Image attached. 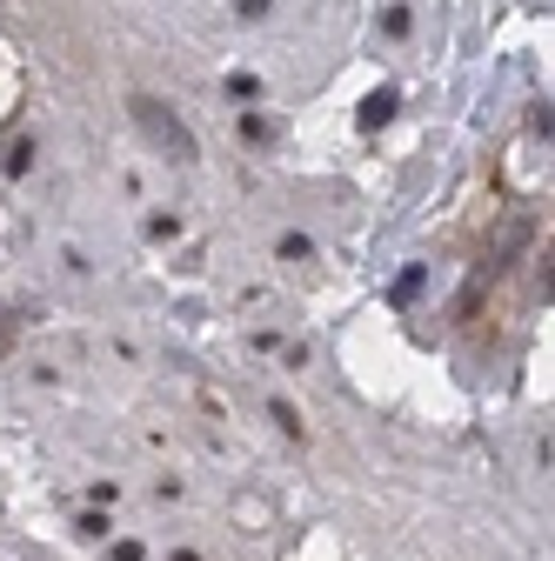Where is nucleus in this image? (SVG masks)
I'll return each instance as SVG.
<instances>
[{"label":"nucleus","mask_w":555,"mask_h":561,"mask_svg":"<svg viewBox=\"0 0 555 561\" xmlns=\"http://www.w3.org/2000/svg\"><path fill=\"white\" fill-rule=\"evenodd\" d=\"M127 107H134V127H141V134L155 140V148H161V154H168L174 168H194V161H201V148H194V134L181 127V114H174V107H161L155 94H134Z\"/></svg>","instance_id":"nucleus-1"},{"label":"nucleus","mask_w":555,"mask_h":561,"mask_svg":"<svg viewBox=\"0 0 555 561\" xmlns=\"http://www.w3.org/2000/svg\"><path fill=\"white\" fill-rule=\"evenodd\" d=\"M27 161H34V140H14V148L0 154V174H27Z\"/></svg>","instance_id":"nucleus-4"},{"label":"nucleus","mask_w":555,"mask_h":561,"mask_svg":"<svg viewBox=\"0 0 555 561\" xmlns=\"http://www.w3.org/2000/svg\"><path fill=\"white\" fill-rule=\"evenodd\" d=\"M274 421H282V435H295V442H302V414H295L288 401H274Z\"/></svg>","instance_id":"nucleus-5"},{"label":"nucleus","mask_w":555,"mask_h":561,"mask_svg":"<svg viewBox=\"0 0 555 561\" xmlns=\"http://www.w3.org/2000/svg\"><path fill=\"white\" fill-rule=\"evenodd\" d=\"M148 234H155V241H174V234H181V221H174V215H148Z\"/></svg>","instance_id":"nucleus-6"},{"label":"nucleus","mask_w":555,"mask_h":561,"mask_svg":"<svg viewBox=\"0 0 555 561\" xmlns=\"http://www.w3.org/2000/svg\"><path fill=\"white\" fill-rule=\"evenodd\" d=\"M282 254H288V261H308V254H315V241H308V234H288V241H282Z\"/></svg>","instance_id":"nucleus-8"},{"label":"nucleus","mask_w":555,"mask_h":561,"mask_svg":"<svg viewBox=\"0 0 555 561\" xmlns=\"http://www.w3.org/2000/svg\"><path fill=\"white\" fill-rule=\"evenodd\" d=\"M228 94H235V101H254V94H261V81H254V75H235V81H228Z\"/></svg>","instance_id":"nucleus-7"},{"label":"nucleus","mask_w":555,"mask_h":561,"mask_svg":"<svg viewBox=\"0 0 555 561\" xmlns=\"http://www.w3.org/2000/svg\"><path fill=\"white\" fill-rule=\"evenodd\" d=\"M395 107H401V94H395V88H375V94L362 101V114H355V121H362V127H388V121H395Z\"/></svg>","instance_id":"nucleus-2"},{"label":"nucleus","mask_w":555,"mask_h":561,"mask_svg":"<svg viewBox=\"0 0 555 561\" xmlns=\"http://www.w3.org/2000/svg\"><path fill=\"white\" fill-rule=\"evenodd\" d=\"M422 280H429V274H422V267H408V274H401V280H395V295H388V301H395V308H408V301H415V295H422Z\"/></svg>","instance_id":"nucleus-3"}]
</instances>
